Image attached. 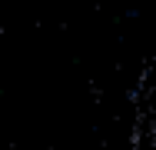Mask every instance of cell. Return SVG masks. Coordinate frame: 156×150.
I'll list each match as a JSON object with an SVG mask.
<instances>
[]
</instances>
